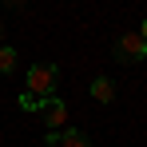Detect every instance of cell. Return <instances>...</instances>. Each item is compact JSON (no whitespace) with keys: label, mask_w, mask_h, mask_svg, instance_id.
<instances>
[{"label":"cell","mask_w":147,"mask_h":147,"mask_svg":"<svg viewBox=\"0 0 147 147\" xmlns=\"http://www.w3.org/2000/svg\"><path fill=\"white\" fill-rule=\"evenodd\" d=\"M56 84H60V68L56 64H32L28 68V96L52 99L56 96Z\"/></svg>","instance_id":"1"},{"label":"cell","mask_w":147,"mask_h":147,"mask_svg":"<svg viewBox=\"0 0 147 147\" xmlns=\"http://www.w3.org/2000/svg\"><path fill=\"white\" fill-rule=\"evenodd\" d=\"M16 60H20V56H16V48H8V44H4V48H0V76L16 72Z\"/></svg>","instance_id":"6"},{"label":"cell","mask_w":147,"mask_h":147,"mask_svg":"<svg viewBox=\"0 0 147 147\" xmlns=\"http://www.w3.org/2000/svg\"><path fill=\"white\" fill-rule=\"evenodd\" d=\"M115 56L119 60H147V40L139 32H123L115 40Z\"/></svg>","instance_id":"2"},{"label":"cell","mask_w":147,"mask_h":147,"mask_svg":"<svg viewBox=\"0 0 147 147\" xmlns=\"http://www.w3.org/2000/svg\"><path fill=\"white\" fill-rule=\"evenodd\" d=\"M20 107H24V111H40V107H44V99H36V96H20Z\"/></svg>","instance_id":"7"},{"label":"cell","mask_w":147,"mask_h":147,"mask_svg":"<svg viewBox=\"0 0 147 147\" xmlns=\"http://www.w3.org/2000/svg\"><path fill=\"white\" fill-rule=\"evenodd\" d=\"M44 147H60V131H48L44 135Z\"/></svg>","instance_id":"8"},{"label":"cell","mask_w":147,"mask_h":147,"mask_svg":"<svg viewBox=\"0 0 147 147\" xmlns=\"http://www.w3.org/2000/svg\"><path fill=\"white\" fill-rule=\"evenodd\" d=\"M60 147H92V139L84 131H76V127H64L60 131Z\"/></svg>","instance_id":"5"},{"label":"cell","mask_w":147,"mask_h":147,"mask_svg":"<svg viewBox=\"0 0 147 147\" xmlns=\"http://www.w3.org/2000/svg\"><path fill=\"white\" fill-rule=\"evenodd\" d=\"M0 48H4V28H0Z\"/></svg>","instance_id":"10"},{"label":"cell","mask_w":147,"mask_h":147,"mask_svg":"<svg viewBox=\"0 0 147 147\" xmlns=\"http://www.w3.org/2000/svg\"><path fill=\"white\" fill-rule=\"evenodd\" d=\"M139 36H143V40H147V16H143V24H139Z\"/></svg>","instance_id":"9"},{"label":"cell","mask_w":147,"mask_h":147,"mask_svg":"<svg viewBox=\"0 0 147 147\" xmlns=\"http://www.w3.org/2000/svg\"><path fill=\"white\" fill-rule=\"evenodd\" d=\"M40 111H44V119H48V127L52 131H64V123H68V103H64V99H44V107H40Z\"/></svg>","instance_id":"3"},{"label":"cell","mask_w":147,"mask_h":147,"mask_svg":"<svg viewBox=\"0 0 147 147\" xmlns=\"http://www.w3.org/2000/svg\"><path fill=\"white\" fill-rule=\"evenodd\" d=\"M92 99H99V103H111V99H115V84H111L107 76H96V80H92Z\"/></svg>","instance_id":"4"}]
</instances>
